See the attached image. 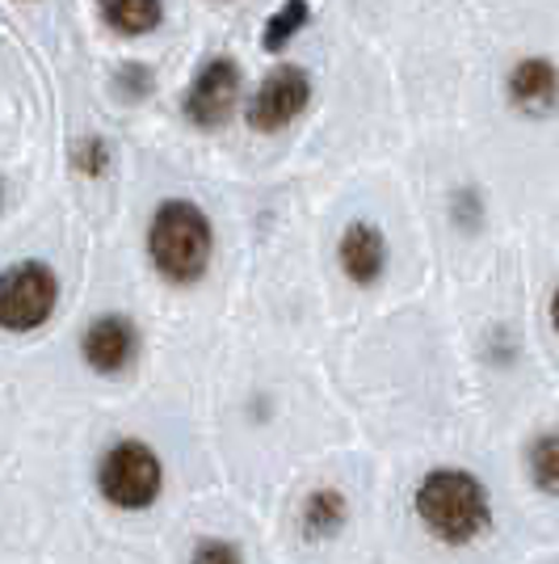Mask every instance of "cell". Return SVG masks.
Returning a JSON list of instances; mask_svg holds the SVG:
<instances>
[{"label":"cell","instance_id":"cell-1","mask_svg":"<svg viewBox=\"0 0 559 564\" xmlns=\"http://www.w3.org/2000/svg\"><path fill=\"white\" fill-rule=\"evenodd\" d=\"M210 249H215V228L207 212L189 198H164L152 224H147V258L164 282L189 286L207 274Z\"/></svg>","mask_w":559,"mask_h":564},{"label":"cell","instance_id":"cell-2","mask_svg":"<svg viewBox=\"0 0 559 564\" xmlns=\"http://www.w3.org/2000/svg\"><path fill=\"white\" fill-rule=\"evenodd\" d=\"M417 514L429 527V535L442 543L480 540L492 522L489 489L463 468H434L417 489Z\"/></svg>","mask_w":559,"mask_h":564},{"label":"cell","instance_id":"cell-3","mask_svg":"<svg viewBox=\"0 0 559 564\" xmlns=\"http://www.w3.org/2000/svg\"><path fill=\"white\" fill-rule=\"evenodd\" d=\"M97 489L114 510H127V514L156 506V497L164 489L161 455L143 438H118L97 464Z\"/></svg>","mask_w":559,"mask_h":564},{"label":"cell","instance_id":"cell-4","mask_svg":"<svg viewBox=\"0 0 559 564\" xmlns=\"http://www.w3.org/2000/svg\"><path fill=\"white\" fill-rule=\"evenodd\" d=\"M59 307V279L47 261H13L0 270V329L34 333Z\"/></svg>","mask_w":559,"mask_h":564},{"label":"cell","instance_id":"cell-5","mask_svg":"<svg viewBox=\"0 0 559 564\" xmlns=\"http://www.w3.org/2000/svg\"><path fill=\"white\" fill-rule=\"evenodd\" d=\"M307 101H311V80H307L304 68H295V64H282L274 68L261 85H256V94L249 97V127L261 131V135H274L282 127H291L295 118L307 110Z\"/></svg>","mask_w":559,"mask_h":564},{"label":"cell","instance_id":"cell-6","mask_svg":"<svg viewBox=\"0 0 559 564\" xmlns=\"http://www.w3.org/2000/svg\"><path fill=\"white\" fill-rule=\"evenodd\" d=\"M235 101H240V64L219 55V59L202 64V72L194 76L186 94V118L198 131H219L232 122Z\"/></svg>","mask_w":559,"mask_h":564},{"label":"cell","instance_id":"cell-7","mask_svg":"<svg viewBox=\"0 0 559 564\" xmlns=\"http://www.w3.org/2000/svg\"><path fill=\"white\" fill-rule=\"evenodd\" d=\"M80 358L97 376H122L140 358V329L122 312H101L80 333Z\"/></svg>","mask_w":559,"mask_h":564},{"label":"cell","instance_id":"cell-8","mask_svg":"<svg viewBox=\"0 0 559 564\" xmlns=\"http://www.w3.org/2000/svg\"><path fill=\"white\" fill-rule=\"evenodd\" d=\"M337 261H341V270H346L350 282L371 286L387 270V240H383V232L374 224H350L341 232V245H337Z\"/></svg>","mask_w":559,"mask_h":564},{"label":"cell","instance_id":"cell-9","mask_svg":"<svg viewBox=\"0 0 559 564\" xmlns=\"http://www.w3.org/2000/svg\"><path fill=\"white\" fill-rule=\"evenodd\" d=\"M509 101L526 115H551L559 101V72L551 59H522L509 72Z\"/></svg>","mask_w":559,"mask_h":564},{"label":"cell","instance_id":"cell-10","mask_svg":"<svg viewBox=\"0 0 559 564\" xmlns=\"http://www.w3.org/2000/svg\"><path fill=\"white\" fill-rule=\"evenodd\" d=\"M346 518H350V506H346V497L337 494V489H316V494H307L304 501V514H299V527H304L307 540H332L341 527H346Z\"/></svg>","mask_w":559,"mask_h":564},{"label":"cell","instance_id":"cell-11","mask_svg":"<svg viewBox=\"0 0 559 564\" xmlns=\"http://www.w3.org/2000/svg\"><path fill=\"white\" fill-rule=\"evenodd\" d=\"M101 9H106L110 30L127 34V39L152 34L164 22V0H101Z\"/></svg>","mask_w":559,"mask_h":564},{"label":"cell","instance_id":"cell-12","mask_svg":"<svg viewBox=\"0 0 559 564\" xmlns=\"http://www.w3.org/2000/svg\"><path fill=\"white\" fill-rule=\"evenodd\" d=\"M311 22V4L307 0H282V9L265 22V34H261V47L265 51H282L304 25Z\"/></svg>","mask_w":559,"mask_h":564},{"label":"cell","instance_id":"cell-13","mask_svg":"<svg viewBox=\"0 0 559 564\" xmlns=\"http://www.w3.org/2000/svg\"><path fill=\"white\" fill-rule=\"evenodd\" d=\"M530 480L542 494L559 497V434H538L530 443Z\"/></svg>","mask_w":559,"mask_h":564},{"label":"cell","instance_id":"cell-14","mask_svg":"<svg viewBox=\"0 0 559 564\" xmlns=\"http://www.w3.org/2000/svg\"><path fill=\"white\" fill-rule=\"evenodd\" d=\"M72 165L80 169L85 177H101L110 169V143L101 140V135H85L72 148Z\"/></svg>","mask_w":559,"mask_h":564},{"label":"cell","instance_id":"cell-15","mask_svg":"<svg viewBox=\"0 0 559 564\" xmlns=\"http://www.w3.org/2000/svg\"><path fill=\"white\" fill-rule=\"evenodd\" d=\"M189 564H244V556L228 540H198L189 552Z\"/></svg>","mask_w":559,"mask_h":564},{"label":"cell","instance_id":"cell-16","mask_svg":"<svg viewBox=\"0 0 559 564\" xmlns=\"http://www.w3.org/2000/svg\"><path fill=\"white\" fill-rule=\"evenodd\" d=\"M551 321H556V333H559V286H556V295H551Z\"/></svg>","mask_w":559,"mask_h":564}]
</instances>
